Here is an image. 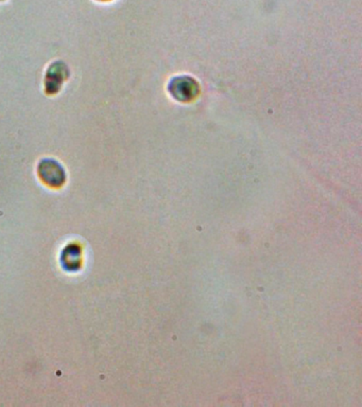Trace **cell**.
Here are the masks:
<instances>
[{"label": "cell", "instance_id": "obj_1", "mask_svg": "<svg viewBox=\"0 0 362 407\" xmlns=\"http://www.w3.org/2000/svg\"><path fill=\"white\" fill-rule=\"evenodd\" d=\"M70 75L68 66L63 61H56L50 64L46 71L44 85L45 92L49 96H54L62 89L63 84Z\"/></svg>", "mask_w": 362, "mask_h": 407}, {"label": "cell", "instance_id": "obj_2", "mask_svg": "<svg viewBox=\"0 0 362 407\" xmlns=\"http://www.w3.org/2000/svg\"><path fill=\"white\" fill-rule=\"evenodd\" d=\"M39 174L44 182L54 188L62 186L66 177L62 165L54 159H43L39 165Z\"/></svg>", "mask_w": 362, "mask_h": 407}, {"label": "cell", "instance_id": "obj_3", "mask_svg": "<svg viewBox=\"0 0 362 407\" xmlns=\"http://www.w3.org/2000/svg\"><path fill=\"white\" fill-rule=\"evenodd\" d=\"M169 90L173 98L182 102H188V101L194 100V96L198 94L199 87L194 79L188 77H179L173 80Z\"/></svg>", "mask_w": 362, "mask_h": 407}, {"label": "cell", "instance_id": "obj_4", "mask_svg": "<svg viewBox=\"0 0 362 407\" xmlns=\"http://www.w3.org/2000/svg\"><path fill=\"white\" fill-rule=\"evenodd\" d=\"M98 1H110V0H98Z\"/></svg>", "mask_w": 362, "mask_h": 407}, {"label": "cell", "instance_id": "obj_5", "mask_svg": "<svg viewBox=\"0 0 362 407\" xmlns=\"http://www.w3.org/2000/svg\"><path fill=\"white\" fill-rule=\"evenodd\" d=\"M0 1H3V0H0Z\"/></svg>", "mask_w": 362, "mask_h": 407}]
</instances>
